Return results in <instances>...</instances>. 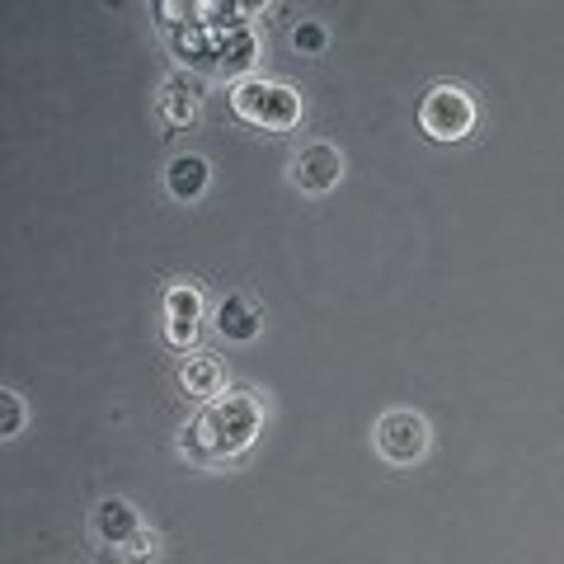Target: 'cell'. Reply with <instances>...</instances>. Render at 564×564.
Masks as SVG:
<instances>
[{"label": "cell", "instance_id": "cell-1", "mask_svg": "<svg viewBox=\"0 0 564 564\" xmlns=\"http://www.w3.org/2000/svg\"><path fill=\"white\" fill-rule=\"evenodd\" d=\"M259 429H263L259 400L245 391H226L221 400L203 404V410L184 423L180 452L198 466H221V462H236V456L250 452Z\"/></svg>", "mask_w": 564, "mask_h": 564}, {"label": "cell", "instance_id": "cell-2", "mask_svg": "<svg viewBox=\"0 0 564 564\" xmlns=\"http://www.w3.org/2000/svg\"><path fill=\"white\" fill-rule=\"evenodd\" d=\"M231 109L240 122L263 132H292L302 122V95L282 80H263V76H245L231 85Z\"/></svg>", "mask_w": 564, "mask_h": 564}, {"label": "cell", "instance_id": "cell-3", "mask_svg": "<svg viewBox=\"0 0 564 564\" xmlns=\"http://www.w3.org/2000/svg\"><path fill=\"white\" fill-rule=\"evenodd\" d=\"M419 128L433 141H462L475 128V99L462 85H433L419 104Z\"/></svg>", "mask_w": 564, "mask_h": 564}, {"label": "cell", "instance_id": "cell-4", "mask_svg": "<svg viewBox=\"0 0 564 564\" xmlns=\"http://www.w3.org/2000/svg\"><path fill=\"white\" fill-rule=\"evenodd\" d=\"M372 443L391 466H414V462H423L433 433H429V419L419 410H386L372 429Z\"/></svg>", "mask_w": 564, "mask_h": 564}, {"label": "cell", "instance_id": "cell-5", "mask_svg": "<svg viewBox=\"0 0 564 564\" xmlns=\"http://www.w3.org/2000/svg\"><path fill=\"white\" fill-rule=\"evenodd\" d=\"M288 180L302 193H311V198H321V193L339 188V180H344V151L329 147V141H311V147H302L292 155Z\"/></svg>", "mask_w": 564, "mask_h": 564}, {"label": "cell", "instance_id": "cell-6", "mask_svg": "<svg viewBox=\"0 0 564 564\" xmlns=\"http://www.w3.org/2000/svg\"><path fill=\"white\" fill-rule=\"evenodd\" d=\"M203 325V292L193 282H174L165 288V344L170 348H188L198 339Z\"/></svg>", "mask_w": 564, "mask_h": 564}, {"label": "cell", "instance_id": "cell-7", "mask_svg": "<svg viewBox=\"0 0 564 564\" xmlns=\"http://www.w3.org/2000/svg\"><path fill=\"white\" fill-rule=\"evenodd\" d=\"M137 532H141V513L128 499H104L90 513V536L99 545H118V551H128V541Z\"/></svg>", "mask_w": 564, "mask_h": 564}, {"label": "cell", "instance_id": "cell-8", "mask_svg": "<svg viewBox=\"0 0 564 564\" xmlns=\"http://www.w3.org/2000/svg\"><path fill=\"white\" fill-rule=\"evenodd\" d=\"M155 113H161L165 128H188V122H198V113H203L198 85L184 80V76H170L161 85V95H155Z\"/></svg>", "mask_w": 564, "mask_h": 564}, {"label": "cell", "instance_id": "cell-9", "mask_svg": "<svg viewBox=\"0 0 564 564\" xmlns=\"http://www.w3.org/2000/svg\"><path fill=\"white\" fill-rule=\"evenodd\" d=\"M217 329L226 334V339H236V344H250V339H259V329H263V306L254 302V296L231 292L217 306Z\"/></svg>", "mask_w": 564, "mask_h": 564}, {"label": "cell", "instance_id": "cell-10", "mask_svg": "<svg viewBox=\"0 0 564 564\" xmlns=\"http://www.w3.org/2000/svg\"><path fill=\"white\" fill-rule=\"evenodd\" d=\"M180 386L193 395V400H221L226 395V367L221 358H212V352H193V358L180 362Z\"/></svg>", "mask_w": 564, "mask_h": 564}, {"label": "cell", "instance_id": "cell-11", "mask_svg": "<svg viewBox=\"0 0 564 564\" xmlns=\"http://www.w3.org/2000/svg\"><path fill=\"white\" fill-rule=\"evenodd\" d=\"M207 180H212V170H207L203 155H174L170 170H165V188H170V198H180V203L203 198Z\"/></svg>", "mask_w": 564, "mask_h": 564}, {"label": "cell", "instance_id": "cell-12", "mask_svg": "<svg viewBox=\"0 0 564 564\" xmlns=\"http://www.w3.org/2000/svg\"><path fill=\"white\" fill-rule=\"evenodd\" d=\"M155 555H161V536H155L151 527H141V532L128 541V551H122V560H128V564H151Z\"/></svg>", "mask_w": 564, "mask_h": 564}, {"label": "cell", "instance_id": "cell-13", "mask_svg": "<svg viewBox=\"0 0 564 564\" xmlns=\"http://www.w3.org/2000/svg\"><path fill=\"white\" fill-rule=\"evenodd\" d=\"M0 404H6V423H0V437H20V429H24V400H20V391H0Z\"/></svg>", "mask_w": 564, "mask_h": 564}, {"label": "cell", "instance_id": "cell-14", "mask_svg": "<svg viewBox=\"0 0 564 564\" xmlns=\"http://www.w3.org/2000/svg\"><path fill=\"white\" fill-rule=\"evenodd\" d=\"M292 47H296V52H306V57H315V52L325 47V24H315V20L296 24V29H292Z\"/></svg>", "mask_w": 564, "mask_h": 564}]
</instances>
